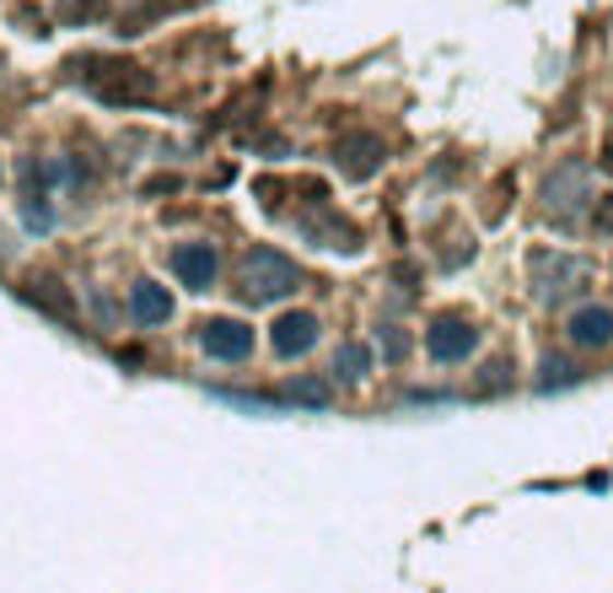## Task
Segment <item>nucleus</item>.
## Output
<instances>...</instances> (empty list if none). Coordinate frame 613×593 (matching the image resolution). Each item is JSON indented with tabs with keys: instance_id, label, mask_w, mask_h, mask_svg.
I'll use <instances>...</instances> for the list:
<instances>
[{
	"instance_id": "obj_1",
	"label": "nucleus",
	"mask_w": 613,
	"mask_h": 593,
	"mask_svg": "<svg viewBox=\"0 0 613 593\" xmlns=\"http://www.w3.org/2000/svg\"><path fill=\"white\" fill-rule=\"evenodd\" d=\"M302 286V275H297V264L286 260L280 249H253L243 260V297L247 303H275V297H286V292H297Z\"/></svg>"
},
{
	"instance_id": "obj_2",
	"label": "nucleus",
	"mask_w": 613,
	"mask_h": 593,
	"mask_svg": "<svg viewBox=\"0 0 613 593\" xmlns=\"http://www.w3.org/2000/svg\"><path fill=\"white\" fill-rule=\"evenodd\" d=\"M528 270H533V292H539V303H559L570 286L581 292V281H587V264L570 260V254H550V249H539Z\"/></svg>"
},
{
	"instance_id": "obj_3",
	"label": "nucleus",
	"mask_w": 613,
	"mask_h": 593,
	"mask_svg": "<svg viewBox=\"0 0 613 593\" xmlns=\"http://www.w3.org/2000/svg\"><path fill=\"white\" fill-rule=\"evenodd\" d=\"M587 199H592V184H587V173H581L576 162L554 168L550 184H544V205H550L554 216H570V210H581Z\"/></svg>"
},
{
	"instance_id": "obj_4",
	"label": "nucleus",
	"mask_w": 613,
	"mask_h": 593,
	"mask_svg": "<svg viewBox=\"0 0 613 593\" xmlns=\"http://www.w3.org/2000/svg\"><path fill=\"white\" fill-rule=\"evenodd\" d=\"M430 356L436 362H463V356H474V345H479V330L469 324V319H436L426 334Z\"/></svg>"
},
{
	"instance_id": "obj_5",
	"label": "nucleus",
	"mask_w": 613,
	"mask_h": 593,
	"mask_svg": "<svg viewBox=\"0 0 613 593\" xmlns=\"http://www.w3.org/2000/svg\"><path fill=\"white\" fill-rule=\"evenodd\" d=\"M199 345H205L210 356H221V362H243L247 351H253V330L238 324V319H210V324L199 330Z\"/></svg>"
},
{
	"instance_id": "obj_6",
	"label": "nucleus",
	"mask_w": 613,
	"mask_h": 593,
	"mask_svg": "<svg viewBox=\"0 0 613 593\" xmlns=\"http://www.w3.org/2000/svg\"><path fill=\"white\" fill-rule=\"evenodd\" d=\"M173 270H178V281H184L188 292H210V281H216V249L210 243H184L173 254Z\"/></svg>"
},
{
	"instance_id": "obj_7",
	"label": "nucleus",
	"mask_w": 613,
	"mask_h": 593,
	"mask_svg": "<svg viewBox=\"0 0 613 593\" xmlns=\"http://www.w3.org/2000/svg\"><path fill=\"white\" fill-rule=\"evenodd\" d=\"M312 345H317V319L312 313H286L275 324V351L280 356H307Z\"/></svg>"
},
{
	"instance_id": "obj_8",
	"label": "nucleus",
	"mask_w": 613,
	"mask_h": 593,
	"mask_svg": "<svg viewBox=\"0 0 613 593\" xmlns=\"http://www.w3.org/2000/svg\"><path fill=\"white\" fill-rule=\"evenodd\" d=\"M570 340H576V345H587V351L609 345L613 340V313L609 308H576V313H570Z\"/></svg>"
},
{
	"instance_id": "obj_9",
	"label": "nucleus",
	"mask_w": 613,
	"mask_h": 593,
	"mask_svg": "<svg viewBox=\"0 0 613 593\" xmlns=\"http://www.w3.org/2000/svg\"><path fill=\"white\" fill-rule=\"evenodd\" d=\"M129 308H135L140 324H167V319H173V297H167L157 281H140V286L129 292Z\"/></svg>"
},
{
	"instance_id": "obj_10",
	"label": "nucleus",
	"mask_w": 613,
	"mask_h": 593,
	"mask_svg": "<svg viewBox=\"0 0 613 593\" xmlns=\"http://www.w3.org/2000/svg\"><path fill=\"white\" fill-rule=\"evenodd\" d=\"M334 367H339L345 378H361V373H367V367H371V351H367V345H345Z\"/></svg>"
},
{
	"instance_id": "obj_11",
	"label": "nucleus",
	"mask_w": 613,
	"mask_h": 593,
	"mask_svg": "<svg viewBox=\"0 0 613 593\" xmlns=\"http://www.w3.org/2000/svg\"><path fill=\"white\" fill-rule=\"evenodd\" d=\"M565 378H570V367H565L559 356H554V362H544V384H565Z\"/></svg>"
}]
</instances>
